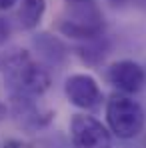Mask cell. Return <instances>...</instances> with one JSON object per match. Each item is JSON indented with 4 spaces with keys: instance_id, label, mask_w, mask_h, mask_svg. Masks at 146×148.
<instances>
[{
    "instance_id": "cell-1",
    "label": "cell",
    "mask_w": 146,
    "mask_h": 148,
    "mask_svg": "<svg viewBox=\"0 0 146 148\" xmlns=\"http://www.w3.org/2000/svg\"><path fill=\"white\" fill-rule=\"evenodd\" d=\"M4 70V86L8 94H24V96H42L50 88L48 70L34 60L26 50H12L4 60H0Z\"/></svg>"
},
{
    "instance_id": "cell-2",
    "label": "cell",
    "mask_w": 146,
    "mask_h": 148,
    "mask_svg": "<svg viewBox=\"0 0 146 148\" xmlns=\"http://www.w3.org/2000/svg\"><path fill=\"white\" fill-rule=\"evenodd\" d=\"M60 34L74 40H90L104 32V18L94 0L68 4L64 14L58 18Z\"/></svg>"
},
{
    "instance_id": "cell-3",
    "label": "cell",
    "mask_w": 146,
    "mask_h": 148,
    "mask_svg": "<svg viewBox=\"0 0 146 148\" xmlns=\"http://www.w3.org/2000/svg\"><path fill=\"white\" fill-rule=\"evenodd\" d=\"M106 122L110 132L122 140H130L144 130L146 116L142 106L126 94H114L106 102Z\"/></svg>"
},
{
    "instance_id": "cell-4",
    "label": "cell",
    "mask_w": 146,
    "mask_h": 148,
    "mask_svg": "<svg viewBox=\"0 0 146 148\" xmlns=\"http://www.w3.org/2000/svg\"><path fill=\"white\" fill-rule=\"evenodd\" d=\"M70 140L74 148H112L110 132L88 114H74L70 120Z\"/></svg>"
},
{
    "instance_id": "cell-5",
    "label": "cell",
    "mask_w": 146,
    "mask_h": 148,
    "mask_svg": "<svg viewBox=\"0 0 146 148\" xmlns=\"http://www.w3.org/2000/svg\"><path fill=\"white\" fill-rule=\"evenodd\" d=\"M68 102L82 110H96L102 104V90L90 74H72L64 82Z\"/></svg>"
},
{
    "instance_id": "cell-6",
    "label": "cell",
    "mask_w": 146,
    "mask_h": 148,
    "mask_svg": "<svg viewBox=\"0 0 146 148\" xmlns=\"http://www.w3.org/2000/svg\"><path fill=\"white\" fill-rule=\"evenodd\" d=\"M12 114L16 118V122L20 124L28 132H36L44 126H48L52 120V110L42 108L38 104L36 96H24V94H12Z\"/></svg>"
},
{
    "instance_id": "cell-7",
    "label": "cell",
    "mask_w": 146,
    "mask_h": 148,
    "mask_svg": "<svg viewBox=\"0 0 146 148\" xmlns=\"http://www.w3.org/2000/svg\"><path fill=\"white\" fill-rule=\"evenodd\" d=\"M108 82L124 94H136L146 84V70L134 60H118L106 70Z\"/></svg>"
},
{
    "instance_id": "cell-8",
    "label": "cell",
    "mask_w": 146,
    "mask_h": 148,
    "mask_svg": "<svg viewBox=\"0 0 146 148\" xmlns=\"http://www.w3.org/2000/svg\"><path fill=\"white\" fill-rule=\"evenodd\" d=\"M46 12V0H22L18 8V24L22 30H34L38 28L42 16Z\"/></svg>"
},
{
    "instance_id": "cell-9",
    "label": "cell",
    "mask_w": 146,
    "mask_h": 148,
    "mask_svg": "<svg viewBox=\"0 0 146 148\" xmlns=\"http://www.w3.org/2000/svg\"><path fill=\"white\" fill-rule=\"evenodd\" d=\"M34 46L36 50L46 58L50 62H60V60H64V56H66V48H64V44L58 40V38H54L52 34H36L34 36Z\"/></svg>"
},
{
    "instance_id": "cell-10",
    "label": "cell",
    "mask_w": 146,
    "mask_h": 148,
    "mask_svg": "<svg viewBox=\"0 0 146 148\" xmlns=\"http://www.w3.org/2000/svg\"><path fill=\"white\" fill-rule=\"evenodd\" d=\"M106 42L102 40V34L96 38H90V40H84L82 46H78V56L82 58V62L90 64V66H96L104 60L106 56Z\"/></svg>"
},
{
    "instance_id": "cell-11",
    "label": "cell",
    "mask_w": 146,
    "mask_h": 148,
    "mask_svg": "<svg viewBox=\"0 0 146 148\" xmlns=\"http://www.w3.org/2000/svg\"><path fill=\"white\" fill-rule=\"evenodd\" d=\"M10 38V24L0 16V44H4Z\"/></svg>"
},
{
    "instance_id": "cell-12",
    "label": "cell",
    "mask_w": 146,
    "mask_h": 148,
    "mask_svg": "<svg viewBox=\"0 0 146 148\" xmlns=\"http://www.w3.org/2000/svg\"><path fill=\"white\" fill-rule=\"evenodd\" d=\"M2 148H30L26 142H22V140H16V138H10V140H6L4 144H2Z\"/></svg>"
},
{
    "instance_id": "cell-13",
    "label": "cell",
    "mask_w": 146,
    "mask_h": 148,
    "mask_svg": "<svg viewBox=\"0 0 146 148\" xmlns=\"http://www.w3.org/2000/svg\"><path fill=\"white\" fill-rule=\"evenodd\" d=\"M16 4V0H0V10H8Z\"/></svg>"
},
{
    "instance_id": "cell-14",
    "label": "cell",
    "mask_w": 146,
    "mask_h": 148,
    "mask_svg": "<svg viewBox=\"0 0 146 148\" xmlns=\"http://www.w3.org/2000/svg\"><path fill=\"white\" fill-rule=\"evenodd\" d=\"M6 116H8V108H6V104L0 102V120H4Z\"/></svg>"
},
{
    "instance_id": "cell-15",
    "label": "cell",
    "mask_w": 146,
    "mask_h": 148,
    "mask_svg": "<svg viewBox=\"0 0 146 148\" xmlns=\"http://www.w3.org/2000/svg\"><path fill=\"white\" fill-rule=\"evenodd\" d=\"M108 2H110L112 6H124V4H126L128 0H108Z\"/></svg>"
},
{
    "instance_id": "cell-16",
    "label": "cell",
    "mask_w": 146,
    "mask_h": 148,
    "mask_svg": "<svg viewBox=\"0 0 146 148\" xmlns=\"http://www.w3.org/2000/svg\"><path fill=\"white\" fill-rule=\"evenodd\" d=\"M76 2H88V0H66V4H76Z\"/></svg>"
},
{
    "instance_id": "cell-17",
    "label": "cell",
    "mask_w": 146,
    "mask_h": 148,
    "mask_svg": "<svg viewBox=\"0 0 146 148\" xmlns=\"http://www.w3.org/2000/svg\"><path fill=\"white\" fill-rule=\"evenodd\" d=\"M144 146H146V138H144Z\"/></svg>"
},
{
    "instance_id": "cell-18",
    "label": "cell",
    "mask_w": 146,
    "mask_h": 148,
    "mask_svg": "<svg viewBox=\"0 0 146 148\" xmlns=\"http://www.w3.org/2000/svg\"><path fill=\"white\" fill-rule=\"evenodd\" d=\"M0 66H2V62H0Z\"/></svg>"
}]
</instances>
